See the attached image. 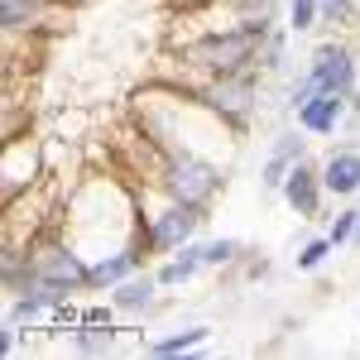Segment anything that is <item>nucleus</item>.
<instances>
[{
	"mask_svg": "<svg viewBox=\"0 0 360 360\" xmlns=\"http://www.w3.org/2000/svg\"><path fill=\"white\" fill-rule=\"evenodd\" d=\"M115 346H120V327H111V322H77L72 327L77 356H115Z\"/></svg>",
	"mask_w": 360,
	"mask_h": 360,
	"instance_id": "nucleus-15",
	"label": "nucleus"
},
{
	"mask_svg": "<svg viewBox=\"0 0 360 360\" xmlns=\"http://www.w3.org/2000/svg\"><path fill=\"white\" fill-rule=\"evenodd\" d=\"M44 10H49V0H0V29H5V39L34 34V29L44 25Z\"/></svg>",
	"mask_w": 360,
	"mask_h": 360,
	"instance_id": "nucleus-14",
	"label": "nucleus"
},
{
	"mask_svg": "<svg viewBox=\"0 0 360 360\" xmlns=\"http://www.w3.org/2000/svg\"><path fill=\"white\" fill-rule=\"evenodd\" d=\"M307 82L317 86V91H341V96H351L360 82V63H356V49L351 44H341V39H322L312 58H307Z\"/></svg>",
	"mask_w": 360,
	"mask_h": 360,
	"instance_id": "nucleus-6",
	"label": "nucleus"
},
{
	"mask_svg": "<svg viewBox=\"0 0 360 360\" xmlns=\"http://www.w3.org/2000/svg\"><path fill=\"white\" fill-rule=\"evenodd\" d=\"M144 255H149L144 245H120V250H106V255H91V293H106L120 278L144 269Z\"/></svg>",
	"mask_w": 360,
	"mask_h": 360,
	"instance_id": "nucleus-10",
	"label": "nucleus"
},
{
	"mask_svg": "<svg viewBox=\"0 0 360 360\" xmlns=\"http://www.w3.org/2000/svg\"><path fill=\"white\" fill-rule=\"evenodd\" d=\"M149 183L164 188L173 202H188V207L207 212L226 193V168L217 159H207L202 149H178V154H164V164H159V173Z\"/></svg>",
	"mask_w": 360,
	"mask_h": 360,
	"instance_id": "nucleus-2",
	"label": "nucleus"
},
{
	"mask_svg": "<svg viewBox=\"0 0 360 360\" xmlns=\"http://www.w3.org/2000/svg\"><path fill=\"white\" fill-rule=\"evenodd\" d=\"M20 332H25V322H15V317L0 322V356H5V360L20 351Z\"/></svg>",
	"mask_w": 360,
	"mask_h": 360,
	"instance_id": "nucleus-22",
	"label": "nucleus"
},
{
	"mask_svg": "<svg viewBox=\"0 0 360 360\" xmlns=\"http://www.w3.org/2000/svg\"><path fill=\"white\" fill-rule=\"evenodd\" d=\"M25 255H29V269L39 278H53V283L72 288V293H86L91 288V259L63 231H39L25 245Z\"/></svg>",
	"mask_w": 360,
	"mask_h": 360,
	"instance_id": "nucleus-5",
	"label": "nucleus"
},
{
	"mask_svg": "<svg viewBox=\"0 0 360 360\" xmlns=\"http://www.w3.org/2000/svg\"><path fill=\"white\" fill-rule=\"evenodd\" d=\"M288 39H298L288 25H274L259 44V72H283L288 68Z\"/></svg>",
	"mask_w": 360,
	"mask_h": 360,
	"instance_id": "nucleus-16",
	"label": "nucleus"
},
{
	"mask_svg": "<svg viewBox=\"0 0 360 360\" xmlns=\"http://www.w3.org/2000/svg\"><path fill=\"white\" fill-rule=\"evenodd\" d=\"M269 29L250 25H217L197 34L188 44H178V63L193 68L202 77H226V72H259V44Z\"/></svg>",
	"mask_w": 360,
	"mask_h": 360,
	"instance_id": "nucleus-1",
	"label": "nucleus"
},
{
	"mask_svg": "<svg viewBox=\"0 0 360 360\" xmlns=\"http://www.w3.org/2000/svg\"><path fill=\"white\" fill-rule=\"evenodd\" d=\"M245 259V245L236 236H217V240H202V264L207 269H236Z\"/></svg>",
	"mask_w": 360,
	"mask_h": 360,
	"instance_id": "nucleus-17",
	"label": "nucleus"
},
{
	"mask_svg": "<svg viewBox=\"0 0 360 360\" xmlns=\"http://www.w3.org/2000/svg\"><path fill=\"white\" fill-rule=\"evenodd\" d=\"M356 236H360V207H341L327 221V240L341 250V245H356Z\"/></svg>",
	"mask_w": 360,
	"mask_h": 360,
	"instance_id": "nucleus-20",
	"label": "nucleus"
},
{
	"mask_svg": "<svg viewBox=\"0 0 360 360\" xmlns=\"http://www.w3.org/2000/svg\"><path fill=\"white\" fill-rule=\"evenodd\" d=\"M283 202H288V212L298 217V221H317L322 217V202H327V188H322V164H312V159H298V164L288 168V178H283Z\"/></svg>",
	"mask_w": 360,
	"mask_h": 360,
	"instance_id": "nucleus-7",
	"label": "nucleus"
},
{
	"mask_svg": "<svg viewBox=\"0 0 360 360\" xmlns=\"http://www.w3.org/2000/svg\"><path fill=\"white\" fill-rule=\"evenodd\" d=\"M356 245H360V236H356Z\"/></svg>",
	"mask_w": 360,
	"mask_h": 360,
	"instance_id": "nucleus-23",
	"label": "nucleus"
},
{
	"mask_svg": "<svg viewBox=\"0 0 360 360\" xmlns=\"http://www.w3.org/2000/svg\"><path fill=\"white\" fill-rule=\"evenodd\" d=\"M202 221H207L202 207L173 202L164 188H159V207H154V212H144V202H139V240H144L149 255H173V250L193 245Z\"/></svg>",
	"mask_w": 360,
	"mask_h": 360,
	"instance_id": "nucleus-4",
	"label": "nucleus"
},
{
	"mask_svg": "<svg viewBox=\"0 0 360 360\" xmlns=\"http://www.w3.org/2000/svg\"><path fill=\"white\" fill-rule=\"evenodd\" d=\"M212 341V327L207 322H193V327H183V332H168V336H154L149 346H144V356L154 360H168V356H193Z\"/></svg>",
	"mask_w": 360,
	"mask_h": 360,
	"instance_id": "nucleus-12",
	"label": "nucleus"
},
{
	"mask_svg": "<svg viewBox=\"0 0 360 360\" xmlns=\"http://www.w3.org/2000/svg\"><path fill=\"white\" fill-rule=\"evenodd\" d=\"M322 188L327 197H356L360 193V149L356 144H341L322 159Z\"/></svg>",
	"mask_w": 360,
	"mask_h": 360,
	"instance_id": "nucleus-11",
	"label": "nucleus"
},
{
	"mask_svg": "<svg viewBox=\"0 0 360 360\" xmlns=\"http://www.w3.org/2000/svg\"><path fill=\"white\" fill-rule=\"evenodd\" d=\"M283 25L293 34H307V29L322 25V0H283Z\"/></svg>",
	"mask_w": 360,
	"mask_h": 360,
	"instance_id": "nucleus-19",
	"label": "nucleus"
},
{
	"mask_svg": "<svg viewBox=\"0 0 360 360\" xmlns=\"http://www.w3.org/2000/svg\"><path fill=\"white\" fill-rule=\"evenodd\" d=\"M332 255H336V245L327 240V231H322V236H312V240H303V245H298V255H293V269H298V274H317V269H322Z\"/></svg>",
	"mask_w": 360,
	"mask_h": 360,
	"instance_id": "nucleus-18",
	"label": "nucleus"
},
{
	"mask_svg": "<svg viewBox=\"0 0 360 360\" xmlns=\"http://www.w3.org/2000/svg\"><path fill=\"white\" fill-rule=\"evenodd\" d=\"M159 274H149V269H135L130 278H120L115 288H106V298L115 303L120 317H149V312H159Z\"/></svg>",
	"mask_w": 360,
	"mask_h": 360,
	"instance_id": "nucleus-8",
	"label": "nucleus"
},
{
	"mask_svg": "<svg viewBox=\"0 0 360 360\" xmlns=\"http://www.w3.org/2000/svg\"><path fill=\"white\" fill-rule=\"evenodd\" d=\"M193 96L221 120L231 135H245L255 111H259V77L255 72H226V77H202Z\"/></svg>",
	"mask_w": 360,
	"mask_h": 360,
	"instance_id": "nucleus-3",
	"label": "nucleus"
},
{
	"mask_svg": "<svg viewBox=\"0 0 360 360\" xmlns=\"http://www.w3.org/2000/svg\"><path fill=\"white\" fill-rule=\"evenodd\" d=\"M298 130H307V135H336L341 125H346V115H351V96H341V91H317L312 101H303L298 106Z\"/></svg>",
	"mask_w": 360,
	"mask_h": 360,
	"instance_id": "nucleus-9",
	"label": "nucleus"
},
{
	"mask_svg": "<svg viewBox=\"0 0 360 360\" xmlns=\"http://www.w3.org/2000/svg\"><path fill=\"white\" fill-rule=\"evenodd\" d=\"M202 269H207V264H202V240H193V245L173 250V255H168L154 274H159V283H164V288H183V283H193Z\"/></svg>",
	"mask_w": 360,
	"mask_h": 360,
	"instance_id": "nucleus-13",
	"label": "nucleus"
},
{
	"mask_svg": "<svg viewBox=\"0 0 360 360\" xmlns=\"http://www.w3.org/2000/svg\"><path fill=\"white\" fill-rule=\"evenodd\" d=\"M351 20H356V0H322V25L341 29V25H351Z\"/></svg>",
	"mask_w": 360,
	"mask_h": 360,
	"instance_id": "nucleus-21",
	"label": "nucleus"
}]
</instances>
